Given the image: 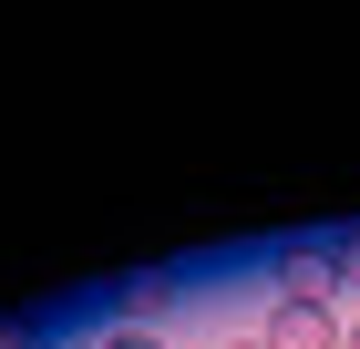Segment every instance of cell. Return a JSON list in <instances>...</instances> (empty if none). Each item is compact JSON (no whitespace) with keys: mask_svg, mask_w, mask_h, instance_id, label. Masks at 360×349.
I'll use <instances>...</instances> for the list:
<instances>
[{"mask_svg":"<svg viewBox=\"0 0 360 349\" xmlns=\"http://www.w3.org/2000/svg\"><path fill=\"white\" fill-rule=\"evenodd\" d=\"M257 339H268V349H340V319H330V308H309V298H278Z\"/></svg>","mask_w":360,"mask_h":349,"instance_id":"cell-1","label":"cell"},{"mask_svg":"<svg viewBox=\"0 0 360 349\" xmlns=\"http://www.w3.org/2000/svg\"><path fill=\"white\" fill-rule=\"evenodd\" d=\"M103 349H165V339H155V329H113Z\"/></svg>","mask_w":360,"mask_h":349,"instance_id":"cell-2","label":"cell"},{"mask_svg":"<svg viewBox=\"0 0 360 349\" xmlns=\"http://www.w3.org/2000/svg\"><path fill=\"white\" fill-rule=\"evenodd\" d=\"M340 349H360V329H340Z\"/></svg>","mask_w":360,"mask_h":349,"instance_id":"cell-3","label":"cell"},{"mask_svg":"<svg viewBox=\"0 0 360 349\" xmlns=\"http://www.w3.org/2000/svg\"><path fill=\"white\" fill-rule=\"evenodd\" d=\"M226 349H268V339H226Z\"/></svg>","mask_w":360,"mask_h":349,"instance_id":"cell-4","label":"cell"}]
</instances>
